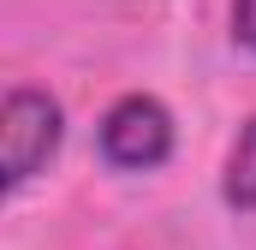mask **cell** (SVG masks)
Instances as JSON below:
<instances>
[{
    "instance_id": "obj_4",
    "label": "cell",
    "mask_w": 256,
    "mask_h": 250,
    "mask_svg": "<svg viewBox=\"0 0 256 250\" xmlns=\"http://www.w3.org/2000/svg\"><path fill=\"white\" fill-rule=\"evenodd\" d=\"M232 36L256 54V0H232Z\"/></svg>"
},
{
    "instance_id": "obj_2",
    "label": "cell",
    "mask_w": 256,
    "mask_h": 250,
    "mask_svg": "<svg viewBox=\"0 0 256 250\" xmlns=\"http://www.w3.org/2000/svg\"><path fill=\"white\" fill-rule=\"evenodd\" d=\"M102 155L126 173H149L173 155V114L155 96H126L102 114Z\"/></svg>"
},
{
    "instance_id": "obj_1",
    "label": "cell",
    "mask_w": 256,
    "mask_h": 250,
    "mask_svg": "<svg viewBox=\"0 0 256 250\" xmlns=\"http://www.w3.org/2000/svg\"><path fill=\"white\" fill-rule=\"evenodd\" d=\"M66 137V114L54 96L42 90H12L0 108V185L18 190L30 173L48 167V155L60 149Z\"/></svg>"
},
{
    "instance_id": "obj_3",
    "label": "cell",
    "mask_w": 256,
    "mask_h": 250,
    "mask_svg": "<svg viewBox=\"0 0 256 250\" xmlns=\"http://www.w3.org/2000/svg\"><path fill=\"white\" fill-rule=\"evenodd\" d=\"M220 196L238 208V214H256V120H244L232 155H226V179H220Z\"/></svg>"
}]
</instances>
